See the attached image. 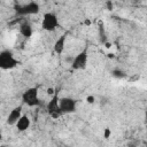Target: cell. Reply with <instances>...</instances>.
<instances>
[{"mask_svg": "<svg viewBox=\"0 0 147 147\" xmlns=\"http://www.w3.org/2000/svg\"><path fill=\"white\" fill-rule=\"evenodd\" d=\"M20 64V61L15 57L13 52L2 51L0 52V69L1 70H10L16 68Z\"/></svg>", "mask_w": 147, "mask_h": 147, "instance_id": "obj_1", "label": "cell"}, {"mask_svg": "<svg viewBox=\"0 0 147 147\" xmlns=\"http://www.w3.org/2000/svg\"><path fill=\"white\" fill-rule=\"evenodd\" d=\"M22 101L28 107H37L40 103L37 87H29L22 94Z\"/></svg>", "mask_w": 147, "mask_h": 147, "instance_id": "obj_2", "label": "cell"}, {"mask_svg": "<svg viewBox=\"0 0 147 147\" xmlns=\"http://www.w3.org/2000/svg\"><path fill=\"white\" fill-rule=\"evenodd\" d=\"M16 13L20 16H28V15H36L40 10V6L36 1H30L23 6H16Z\"/></svg>", "mask_w": 147, "mask_h": 147, "instance_id": "obj_3", "label": "cell"}, {"mask_svg": "<svg viewBox=\"0 0 147 147\" xmlns=\"http://www.w3.org/2000/svg\"><path fill=\"white\" fill-rule=\"evenodd\" d=\"M59 26V18L55 14L53 13H45L42 15V21H41V28L45 31L52 32Z\"/></svg>", "mask_w": 147, "mask_h": 147, "instance_id": "obj_4", "label": "cell"}, {"mask_svg": "<svg viewBox=\"0 0 147 147\" xmlns=\"http://www.w3.org/2000/svg\"><path fill=\"white\" fill-rule=\"evenodd\" d=\"M59 106L62 114H71L77 109V101L70 96H63L59 99Z\"/></svg>", "mask_w": 147, "mask_h": 147, "instance_id": "obj_5", "label": "cell"}, {"mask_svg": "<svg viewBox=\"0 0 147 147\" xmlns=\"http://www.w3.org/2000/svg\"><path fill=\"white\" fill-rule=\"evenodd\" d=\"M59 99H60V98H59L57 94L53 95L52 99L48 101V103H47V106H46V110H47L48 115H49L52 118H54V119L59 118V117L62 115V113H61V110H60V106H59Z\"/></svg>", "mask_w": 147, "mask_h": 147, "instance_id": "obj_6", "label": "cell"}, {"mask_svg": "<svg viewBox=\"0 0 147 147\" xmlns=\"http://www.w3.org/2000/svg\"><path fill=\"white\" fill-rule=\"evenodd\" d=\"M87 65V51L84 49L79 52L71 62V68L74 70H84Z\"/></svg>", "mask_w": 147, "mask_h": 147, "instance_id": "obj_7", "label": "cell"}, {"mask_svg": "<svg viewBox=\"0 0 147 147\" xmlns=\"http://www.w3.org/2000/svg\"><path fill=\"white\" fill-rule=\"evenodd\" d=\"M21 116H22V106H16L9 113V115L7 117V124L8 125H15V123L17 122V119Z\"/></svg>", "mask_w": 147, "mask_h": 147, "instance_id": "obj_8", "label": "cell"}, {"mask_svg": "<svg viewBox=\"0 0 147 147\" xmlns=\"http://www.w3.org/2000/svg\"><path fill=\"white\" fill-rule=\"evenodd\" d=\"M30 125H31V119L29 118L28 115H22V116L17 119V122L15 123V126H16V129H17L20 132L26 131V130L30 127Z\"/></svg>", "mask_w": 147, "mask_h": 147, "instance_id": "obj_9", "label": "cell"}, {"mask_svg": "<svg viewBox=\"0 0 147 147\" xmlns=\"http://www.w3.org/2000/svg\"><path fill=\"white\" fill-rule=\"evenodd\" d=\"M65 40H67V36L65 34H61L54 42L53 45V51L57 54V55H61L64 51V46H65Z\"/></svg>", "mask_w": 147, "mask_h": 147, "instance_id": "obj_10", "label": "cell"}, {"mask_svg": "<svg viewBox=\"0 0 147 147\" xmlns=\"http://www.w3.org/2000/svg\"><path fill=\"white\" fill-rule=\"evenodd\" d=\"M18 30H20V33L24 37V38H30L33 33V30H32V25L28 22V21H23L20 26H18Z\"/></svg>", "mask_w": 147, "mask_h": 147, "instance_id": "obj_11", "label": "cell"}, {"mask_svg": "<svg viewBox=\"0 0 147 147\" xmlns=\"http://www.w3.org/2000/svg\"><path fill=\"white\" fill-rule=\"evenodd\" d=\"M99 37H100L101 44H105L107 41V36H106V32H105V28H103L102 22L100 23V26H99Z\"/></svg>", "mask_w": 147, "mask_h": 147, "instance_id": "obj_12", "label": "cell"}, {"mask_svg": "<svg viewBox=\"0 0 147 147\" xmlns=\"http://www.w3.org/2000/svg\"><path fill=\"white\" fill-rule=\"evenodd\" d=\"M111 75H113V77H115V78H124V77L126 76V74H125L123 70H119V69H114V70L111 71Z\"/></svg>", "mask_w": 147, "mask_h": 147, "instance_id": "obj_13", "label": "cell"}, {"mask_svg": "<svg viewBox=\"0 0 147 147\" xmlns=\"http://www.w3.org/2000/svg\"><path fill=\"white\" fill-rule=\"evenodd\" d=\"M110 134H111L110 129H109V127H106L105 131H103V138H105V139H108V138L110 137Z\"/></svg>", "mask_w": 147, "mask_h": 147, "instance_id": "obj_14", "label": "cell"}, {"mask_svg": "<svg viewBox=\"0 0 147 147\" xmlns=\"http://www.w3.org/2000/svg\"><path fill=\"white\" fill-rule=\"evenodd\" d=\"M106 7H107V9H108V10H110V11H111V10H113V8H114V5H113V2H111L110 0H108V1L106 2Z\"/></svg>", "mask_w": 147, "mask_h": 147, "instance_id": "obj_15", "label": "cell"}, {"mask_svg": "<svg viewBox=\"0 0 147 147\" xmlns=\"http://www.w3.org/2000/svg\"><path fill=\"white\" fill-rule=\"evenodd\" d=\"M94 101H95V98H94L93 95H88V96L86 98V102L90 103V105H91V103H94Z\"/></svg>", "mask_w": 147, "mask_h": 147, "instance_id": "obj_16", "label": "cell"}, {"mask_svg": "<svg viewBox=\"0 0 147 147\" xmlns=\"http://www.w3.org/2000/svg\"><path fill=\"white\" fill-rule=\"evenodd\" d=\"M105 45H106V48H110V47H111V44H110V42H107V41H106Z\"/></svg>", "mask_w": 147, "mask_h": 147, "instance_id": "obj_17", "label": "cell"}, {"mask_svg": "<svg viewBox=\"0 0 147 147\" xmlns=\"http://www.w3.org/2000/svg\"><path fill=\"white\" fill-rule=\"evenodd\" d=\"M53 92H54L53 88H48V90H47V93H48V94H53Z\"/></svg>", "mask_w": 147, "mask_h": 147, "instance_id": "obj_18", "label": "cell"}, {"mask_svg": "<svg viewBox=\"0 0 147 147\" xmlns=\"http://www.w3.org/2000/svg\"><path fill=\"white\" fill-rule=\"evenodd\" d=\"M85 24H87V25H88V24H91V22H90V20H86V21H85Z\"/></svg>", "mask_w": 147, "mask_h": 147, "instance_id": "obj_19", "label": "cell"}, {"mask_svg": "<svg viewBox=\"0 0 147 147\" xmlns=\"http://www.w3.org/2000/svg\"><path fill=\"white\" fill-rule=\"evenodd\" d=\"M108 57H114V54H108Z\"/></svg>", "mask_w": 147, "mask_h": 147, "instance_id": "obj_20", "label": "cell"}, {"mask_svg": "<svg viewBox=\"0 0 147 147\" xmlns=\"http://www.w3.org/2000/svg\"><path fill=\"white\" fill-rule=\"evenodd\" d=\"M0 140H1V133H0Z\"/></svg>", "mask_w": 147, "mask_h": 147, "instance_id": "obj_21", "label": "cell"}, {"mask_svg": "<svg viewBox=\"0 0 147 147\" xmlns=\"http://www.w3.org/2000/svg\"><path fill=\"white\" fill-rule=\"evenodd\" d=\"M41 1H47V0H41Z\"/></svg>", "mask_w": 147, "mask_h": 147, "instance_id": "obj_22", "label": "cell"}, {"mask_svg": "<svg viewBox=\"0 0 147 147\" xmlns=\"http://www.w3.org/2000/svg\"><path fill=\"white\" fill-rule=\"evenodd\" d=\"M133 1H138V0H133Z\"/></svg>", "mask_w": 147, "mask_h": 147, "instance_id": "obj_23", "label": "cell"}]
</instances>
